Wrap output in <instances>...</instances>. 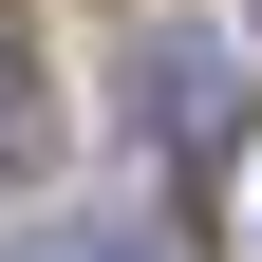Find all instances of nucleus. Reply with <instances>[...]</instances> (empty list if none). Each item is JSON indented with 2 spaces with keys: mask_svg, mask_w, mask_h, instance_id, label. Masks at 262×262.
<instances>
[{
  "mask_svg": "<svg viewBox=\"0 0 262 262\" xmlns=\"http://www.w3.org/2000/svg\"><path fill=\"white\" fill-rule=\"evenodd\" d=\"M150 131H169L187 169L225 150V56H206V38H150Z\"/></svg>",
  "mask_w": 262,
  "mask_h": 262,
  "instance_id": "1",
  "label": "nucleus"
},
{
  "mask_svg": "<svg viewBox=\"0 0 262 262\" xmlns=\"http://www.w3.org/2000/svg\"><path fill=\"white\" fill-rule=\"evenodd\" d=\"M56 150V113H38V75H19V38H0V169H38Z\"/></svg>",
  "mask_w": 262,
  "mask_h": 262,
  "instance_id": "2",
  "label": "nucleus"
},
{
  "mask_svg": "<svg viewBox=\"0 0 262 262\" xmlns=\"http://www.w3.org/2000/svg\"><path fill=\"white\" fill-rule=\"evenodd\" d=\"M19 262H169V244H113V225H75V244H19Z\"/></svg>",
  "mask_w": 262,
  "mask_h": 262,
  "instance_id": "3",
  "label": "nucleus"
}]
</instances>
